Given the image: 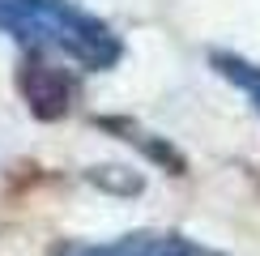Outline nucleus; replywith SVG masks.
<instances>
[{"label":"nucleus","mask_w":260,"mask_h":256,"mask_svg":"<svg viewBox=\"0 0 260 256\" xmlns=\"http://www.w3.org/2000/svg\"><path fill=\"white\" fill-rule=\"evenodd\" d=\"M213 69H218L226 81H235V85H239L247 99H252V107L260 111V64H247V60H239V56L213 51Z\"/></svg>","instance_id":"20e7f679"},{"label":"nucleus","mask_w":260,"mask_h":256,"mask_svg":"<svg viewBox=\"0 0 260 256\" xmlns=\"http://www.w3.org/2000/svg\"><path fill=\"white\" fill-rule=\"evenodd\" d=\"M56 256H213V252L192 243V239H183V235L137 231V235H120L111 243H69Z\"/></svg>","instance_id":"f03ea898"},{"label":"nucleus","mask_w":260,"mask_h":256,"mask_svg":"<svg viewBox=\"0 0 260 256\" xmlns=\"http://www.w3.org/2000/svg\"><path fill=\"white\" fill-rule=\"evenodd\" d=\"M21 94H26L30 111L39 120H56L73 103V81L64 77L56 64H47L43 56H30L26 69H21Z\"/></svg>","instance_id":"7ed1b4c3"},{"label":"nucleus","mask_w":260,"mask_h":256,"mask_svg":"<svg viewBox=\"0 0 260 256\" xmlns=\"http://www.w3.org/2000/svg\"><path fill=\"white\" fill-rule=\"evenodd\" d=\"M0 35L26 43L30 56L56 51L85 73H103L124 56L120 35L73 0H0Z\"/></svg>","instance_id":"f257e3e1"}]
</instances>
